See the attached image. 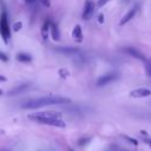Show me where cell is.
I'll return each mask as SVG.
<instances>
[{"label": "cell", "instance_id": "obj_2", "mask_svg": "<svg viewBox=\"0 0 151 151\" xmlns=\"http://www.w3.org/2000/svg\"><path fill=\"white\" fill-rule=\"evenodd\" d=\"M0 35L4 39L5 44H7L11 38V29H9V25H8L7 14L5 12H2L0 14Z\"/></svg>", "mask_w": 151, "mask_h": 151}, {"label": "cell", "instance_id": "obj_21", "mask_svg": "<svg viewBox=\"0 0 151 151\" xmlns=\"http://www.w3.org/2000/svg\"><path fill=\"white\" fill-rule=\"evenodd\" d=\"M124 138H125V139H127V140H129L130 143H132L133 145H138V142H137L136 139H133V138H130L129 136H124Z\"/></svg>", "mask_w": 151, "mask_h": 151}, {"label": "cell", "instance_id": "obj_15", "mask_svg": "<svg viewBox=\"0 0 151 151\" xmlns=\"http://www.w3.org/2000/svg\"><path fill=\"white\" fill-rule=\"evenodd\" d=\"M17 60L20 61V63H29V61H32V57L29 54H27V53L21 52V53H19L17 55Z\"/></svg>", "mask_w": 151, "mask_h": 151}, {"label": "cell", "instance_id": "obj_11", "mask_svg": "<svg viewBox=\"0 0 151 151\" xmlns=\"http://www.w3.org/2000/svg\"><path fill=\"white\" fill-rule=\"evenodd\" d=\"M134 14H136V8H132V9H130V11H127V12L123 15V18L120 19L119 25H125L126 22H129V21L134 17Z\"/></svg>", "mask_w": 151, "mask_h": 151}, {"label": "cell", "instance_id": "obj_28", "mask_svg": "<svg viewBox=\"0 0 151 151\" xmlns=\"http://www.w3.org/2000/svg\"><path fill=\"white\" fill-rule=\"evenodd\" d=\"M1 93H2V91H1V88H0V94H1Z\"/></svg>", "mask_w": 151, "mask_h": 151}, {"label": "cell", "instance_id": "obj_13", "mask_svg": "<svg viewBox=\"0 0 151 151\" xmlns=\"http://www.w3.org/2000/svg\"><path fill=\"white\" fill-rule=\"evenodd\" d=\"M50 25H51V21L50 20H46L41 27V37L44 40H47V37H48V32H50Z\"/></svg>", "mask_w": 151, "mask_h": 151}, {"label": "cell", "instance_id": "obj_27", "mask_svg": "<svg viewBox=\"0 0 151 151\" xmlns=\"http://www.w3.org/2000/svg\"><path fill=\"white\" fill-rule=\"evenodd\" d=\"M147 61H149V64H150V65H151V59H150V60H147Z\"/></svg>", "mask_w": 151, "mask_h": 151}, {"label": "cell", "instance_id": "obj_25", "mask_svg": "<svg viewBox=\"0 0 151 151\" xmlns=\"http://www.w3.org/2000/svg\"><path fill=\"white\" fill-rule=\"evenodd\" d=\"M25 2H26V4H28V5H32V4H34V2H35V0H25Z\"/></svg>", "mask_w": 151, "mask_h": 151}, {"label": "cell", "instance_id": "obj_4", "mask_svg": "<svg viewBox=\"0 0 151 151\" xmlns=\"http://www.w3.org/2000/svg\"><path fill=\"white\" fill-rule=\"evenodd\" d=\"M40 124H45V125H51V126H55V127H65L66 124L61 118H40L37 120Z\"/></svg>", "mask_w": 151, "mask_h": 151}, {"label": "cell", "instance_id": "obj_26", "mask_svg": "<svg viewBox=\"0 0 151 151\" xmlns=\"http://www.w3.org/2000/svg\"><path fill=\"white\" fill-rule=\"evenodd\" d=\"M7 79H6V77H4V76H1L0 74V83H4V81H6Z\"/></svg>", "mask_w": 151, "mask_h": 151}, {"label": "cell", "instance_id": "obj_18", "mask_svg": "<svg viewBox=\"0 0 151 151\" xmlns=\"http://www.w3.org/2000/svg\"><path fill=\"white\" fill-rule=\"evenodd\" d=\"M145 70H146V74L149 77H151V65L149 64V61L145 63Z\"/></svg>", "mask_w": 151, "mask_h": 151}, {"label": "cell", "instance_id": "obj_12", "mask_svg": "<svg viewBox=\"0 0 151 151\" xmlns=\"http://www.w3.org/2000/svg\"><path fill=\"white\" fill-rule=\"evenodd\" d=\"M55 51L63 54H74V53H78L79 50L76 47H55Z\"/></svg>", "mask_w": 151, "mask_h": 151}, {"label": "cell", "instance_id": "obj_24", "mask_svg": "<svg viewBox=\"0 0 151 151\" xmlns=\"http://www.w3.org/2000/svg\"><path fill=\"white\" fill-rule=\"evenodd\" d=\"M98 21H99V22H103V21H104V14H99V17H98Z\"/></svg>", "mask_w": 151, "mask_h": 151}, {"label": "cell", "instance_id": "obj_14", "mask_svg": "<svg viewBox=\"0 0 151 151\" xmlns=\"http://www.w3.org/2000/svg\"><path fill=\"white\" fill-rule=\"evenodd\" d=\"M29 87V84H21L20 86H18V87H15V88H13L12 91H9V96H13V94H18V93H21V92H24V91H26L27 88Z\"/></svg>", "mask_w": 151, "mask_h": 151}, {"label": "cell", "instance_id": "obj_5", "mask_svg": "<svg viewBox=\"0 0 151 151\" xmlns=\"http://www.w3.org/2000/svg\"><path fill=\"white\" fill-rule=\"evenodd\" d=\"M94 12V2L92 0H85L84 8H83V20H90Z\"/></svg>", "mask_w": 151, "mask_h": 151}, {"label": "cell", "instance_id": "obj_8", "mask_svg": "<svg viewBox=\"0 0 151 151\" xmlns=\"http://www.w3.org/2000/svg\"><path fill=\"white\" fill-rule=\"evenodd\" d=\"M125 52H126L127 54H130V55L134 57L136 59H139V60H142L143 63H146V61H147V59L144 57V54H143L142 52H139L138 50L133 48V47H126V48H125Z\"/></svg>", "mask_w": 151, "mask_h": 151}, {"label": "cell", "instance_id": "obj_1", "mask_svg": "<svg viewBox=\"0 0 151 151\" xmlns=\"http://www.w3.org/2000/svg\"><path fill=\"white\" fill-rule=\"evenodd\" d=\"M71 100L65 97H42V98H35V99H29L25 101L21 106L22 109H39L42 106H48V105H57V104H66L70 103Z\"/></svg>", "mask_w": 151, "mask_h": 151}, {"label": "cell", "instance_id": "obj_6", "mask_svg": "<svg viewBox=\"0 0 151 151\" xmlns=\"http://www.w3.org/2000/svg\"><path fill=\"white\" fill-rule=\"evenodd\" d=\"M118 77H119V74H118L117 72H110V73H106L105 76L99 77L96 84H97V86H103V85H105V84H109V83L116 80Z\"/></svg>", "mask_w": 151, "mask_h": 151}, {"label": "cell", "instance_id": "obj_10", "mask_svg": "<svg viewBox=\"0 0 151 151\" xmlns=\"http://www.w3.org/2000/svg\"><path fill=\"white\" fill-rule=\"evenodd\" d=\"M72 38L77 42H81V40H83V31H81V27L79 25L74 26V28L72 31Z\"/></svg>", "mask_w": 151, "mask_h": 151}, {"label": "cell", "instance_id": "obj_7", "mask_svg": "<svg viewBox=\"0 0 151 151\" xmlns=\"http://www.w3.org/2000/svg\"><path fill=\"white\" fill-rule=\"evenodd\" d=\"M129 94H130V97H132V98L149 97V96H151V90L147 88V87H139V88H134V90H132Z\"/></svg>", "mask_w": 151, "mask_h": 151}, {"label": "cell", "instance_id": "obj_16", "mask_svg": "<svg viewBox=\"0 0 151 151\" xmlns=\"http://www.w3.org/2000/svg\"><path fill=\"white\" fill-rule=\"evenodd\" d=\"M140 134H142V136H144V137H142L143 142H144V143H146V144L151 147V137H150V136H147V134H146V132H144V131H140Z\"/></svg>", "mask_w": 151, "mask_h": 151}, {"label": "cell", "instance_id": "obj_19", "mask_svg": "<svg viewBox=\"0 0 151 151\" xmlns=\"http://www.w3.org/2000/svg\"><path fill=\"white\" fill-rule=\"evenodd\" d=\"M110 0H98V2H97V7L98 8H101L104 5H106L107 2H109Z\"/></svg>", "mask_w": 151, "mask_h": 151}, {"label": "cell", "instance_id": "obj_22", "mask_svg": "<svg viewBox=\"0 0 151 151\" xmlns=\"http://www.w3.org/2000/svg\"><path fill=\"white\" fill-rule=\"evenodd\" d=\"M0 60H1V61H7V60H8V57H7L4 52H1V51H0Z\"/></svg>", "mask_w": 151, "mask_h": 151}, {"label": "cell", "instance_id": "obj_20", "mask_svg": "<svg viewBox=\"0 0 151 151\" xmlns=\"http://www.w3.org/2000/svg\"><path fill=\"white\" fill-rule=\"evenodd\" d=\"M88 142H90V138H81V139H79L78 144H79L80 146H83V145H85V144L88 143Z\"/></svg>", "mask_w": 151, "mask_h": 151}, {"label": "cell", "instance_id": "obj_23", "mask_svg": "<svg viewBox=\"0 0 151 151\" xmlns=\"http://www.w3.org/2000/svg\"><path fill=\"white\" fill-rule=\"evenodd\" d=\"M40 2H41L45 7H50V6H51V1H50V0H40Z\"/></svg>", "mask_w": 151, "mask_h": 151}, {"label": "cell", "instance_id": "obj_17", "mask_svg": "<svg viewBox=\"0 0 151 151\" xmlns=\"http://www.w3.org/2000/svg\"><path fill=\"white\" fill-rule=\"evenodd\" d=\"M21 27H22V24H21L20 21H17V22L13 25V29H14V32L20 31V29H21Z\"/></svg>", "mask_w": 151, "mask_h": 151}, {"label": "cell", "instance_id": "obj_3", "mask_svg": "<svg viewBox=\"0 0 151 151\" xmlns=\"http://www.w3.org/2000/svg\"><path fill=\"white\" fill-rule=\"evenodd\" d=\"M28 119L37 122L40 118H61V113L57 111H42V112H34L27 116Z\"/></svg>", "mask_w": 151, "mask_h": 151}, {"label": "cell", "instance_id": "obj_9", "mask_svg": "<svg viewBox=\"0 0 151 151\" xmlns=\"http://www.w3.org/2000/svg\"><path fill=\"white\" fill-rule=\"evenodd\" d=\"M50 32H51V35H52V39L54 41H58L60 39V33H59V27L55 22H52L51 21V25H50Z\"/></svg>", "mask_w": 151, "mask_h": 151}, {"label": "cell", "instance_id": "obj_29", "mask_svg": "<svg viewBox=\"0 0 151 151\" xmlns=\"http://www.w3.org/2000/svg\"><path fill=\"white\" fill-rule=\"evenodd\" d=\"M70 151H73V150H72V149H70Z\"/></svg>", "mask_w": 151, "mask_h": 151}]
</instances>
